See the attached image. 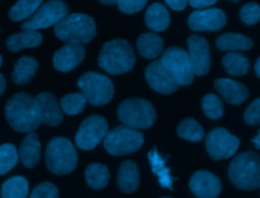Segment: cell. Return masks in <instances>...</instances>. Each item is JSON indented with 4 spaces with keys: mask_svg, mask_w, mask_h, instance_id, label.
Listing matches in <instances>:
<instances>
[{
    "mask_svg": "<svg viewBox=\"0 0 260 198\" xmlns=\"http://www.w3.org/2000/svg\"><path fill=\"white\" fill-rule=\"evenodd\" d=\"M4 112L10 127L18 132L30 133L42 123L39 106L27 92H17L9 97Z\"/></svg>",
    "mask_w": 260,
    "mask_h": 198,
    "instance_id": "6da1fadb",
    "label": "cell"
},
{
    "mask_svg": "<svg viewBox=\"0 0 260 198\" xmlns=\"http://www.w3.org/2000/svg\"><path fill=\"white\" fill-rule=\"evenodd\" d=\"M134 63L133 48L128 41L123 39H115L105 43L98 58L99 66L114 75L130 71Z\"/></svg>",
    "mask_w": 260,
    "mask_h": 198,
    "instance_id": "7a4b0ae2",
    "label": "cell"
},
{
    "mask_svg": "<svg viewBox=\"0 0 260 198\" xmlns=\"http://www.w3.org/2000/svg\"><path fill=\"white\" fill-rule=\"evenodd\" d=\"M55 35L66 44L85 45L96 34L95 22L92 17L84 13H72L64 16L54 26Z\"/></svg>",
    "mask_w": 260,
    "mask_h": 198,
    "instance_id": "3957f363",
    "label": "cell"
},
{
    "mask_svg": "<svg viewBox=\"0 0 260 198\" xmlns=\"http://www.w3.org/2000/svg\"><path fill=\"white\" fill-rule=\"evenodd\" d=\"M229 179L238 188L254 190L260 186V158L254 151L238 154L229 166Z\"/></svg>",
    "mask_w": 260,
    "mask_h": 198,
    "instance_id": "277c9868",
    "label": "cell"
},
{
    "mask_svg": "<svg viewBox=\"0 0 260 198\" xmlns=\"http://www.w3.org/2000/svg\"><path fill=\"white\" fill-rule=\"evenodd\" d=\"M117 116L124 126L138 130L150 128L155 122L156 112L149 101L131 97L118 106Z\"/></svg>",
    "mask_w": 260,
    "mask_h": 198,
    "instance_id": "5b68a950",
    "label": "cell"
},
{
    "mask_svg": "<svg viewBox=\"0 0 260 198\" xmlns=\"http://www.w3.org/2000/svg\"><path fill=\"white\" fill-rule=\"evenodd\" d=\"M77 152L71 141L63 136L53 137L46 148V166L56 175H67L77 166Z\"/></svg>",
    "mask_w": 260,
    "mask_h": 198,
    "instance_id": "8992f818",
    "label": "cell"
},
{
    "mask_svg": "<svg viewBox=\"0 0 260 198\" xmlns=\"http://www.w3.org/2000/svg\"><path fill=\"white\" fill-rule=\"evenodd\" d=\"M77 85L85 95L86 101L95 107L110 103L114 95V84L112 80L98 72H84L78 78Z\"/></svg>",
    "mask_w": 260,
    "mask_h": 198,
    "instance_id": "52a82bcc",
    "label": "cell"
},
{
    "mask_svg": "<svg viewBox=\"0 0 260 198\" xmlns=\"http://www.w3.org/2000/svg\"><path fill=\"white\" fill-rule=\"evenodd\" d=\"M144 138L140 131L119 125L108 131L104 138L106 150L113 155H125L137 151L143 144Z\"/></svg>",
    "mask_w": 260,
    "mask_h": 198,
    "instance_id": "ba28073f",
    "label": "cell"
},
{
    "mask_svg": "<svg viewBox=\"0 0 260 198\" xmlns=\"http://www.w3.org/2000/svg\"><path fill=\"white\" fill-rule=\"evenodd\" d=\"M159 61L179 85L192 83L194 74L188 53L184 49L176 46L170 47L162 53Z\"/></svg>",
    "mask_w": 260,
    "mask_h": 198,
    "instance_id": "9c48e42d",
    "label": "cell"
},
{
    "mask_svg": "<svg viewBox=\"0 0 260 198\" xmlns=\"http://www.w3.org/2000/svg\"><path fill=\"white\" fill-rule=\"evenodd\" d=\"M69 8L63 1H47L39 6L34 14L21 24L23 30H37L55 25L68 14Z\"/></svg>",
    "mask_w": 260,
    "mask_h": 198,
    "instance_id": "30bf717a",
    "label": "cell"
},
{
    "mask_svg": "<svg viewBox=\"0 0 260 198\" xmlns=\"http://www.w3.org/2000/svg\"><path fill=\"white\" fill-rule=\"evenodd\" d=\"M239 145L240 139L222 127L213 128L205 136L206 150L214 160L233 156L238 150Z\"/></svg>",
    "mask_w": 260,
    "mask_h": 198,
    "instance_id": "8fae6325",
    "label": "cell"
},
{
    "mask_svg": "<svg viewBox=\"0 0 260 198\" xmlns=\"http://www.w3.org/2000/svg\"><path fill=\"white\" fill-rule=\"evenodd\" d=\"M108 122L99 115L87 117L80 124L76 134L75 143L83 150H90L94 148L108 133Z\"/></svg>",
    "mask_w": 260,
    "mask_h": 198,
    "instance_id": "7c38bea8",
    "label": "cell"
},
{
    "mask_svg": "<svg viewBox=\"0 0 260 198\" xmlns=\"http://www.w3.org/2000/svg\"><path fill=\"white\" fill-rule=\"evenodd\" d=\"M188 56L193 74L205 75L210 68L209 44L203 37L199 35H191L187 39Z\"/></svg>",
    "mask_w": 260,
    "mask_h": 198,
    "instance_id": "4fadbf2b",
    "label": "cell"
},
{
    "mask_svg": "<svg viewBox=\"0 0 260 198\" xmlns=\"http://www.w3.org/2000/svg\"><path fill=\"white\" fill-rule=\"evenodd\" d=\"M187 22L192 30L216 31L225 25L226 16L221 9L212 7L191 12Z\"/></svg>",
    "mask_w": 260,
    "mask_h": 198,
    "instance_id": "5bb4252c",
    "label": "cell"
},
{
    "mask_svg": "<svg viewBox=\"0 0 260 198\" xmlns=\"http://www.w3.org/2000/svg\"><path fill=\"white\" fill-rule=\"evenodd\" d=\"M144 75L149 86L162 94L172 93L180 86L159 60L149 63L144 70Z\"/></svg>",
    "mask_w": 260,
    "mask_h": 198,
    "instance_id": "9a60e30c",
    "label": "cell"
},
{
    "mask_svg": "<svg viewBox=\"0 0 260 198\" xmlns=\"http://www.w3.org/2000/svg\"><path fill=\"white\" fill-rule=\"evenodd\" d=\"M189 188L198 198H216L220 193L221 183L214 174L206 170H199L191 176Z\"/></svg>",
    "mask_w": 260,
    "mask_h": 198,
    "instance_id": "2e32d148",
    "label": "cell"
},
{
    "mask_svg": "<svg viewBox=\"0 0 260 198\" xmlns=\"http://www.w3.org/2000/svg\"><path fill=\"white\" fill-rule=\"evenodd\" d=\"M85 56L83 46L65 44L53 55V65L61 72H69L77 67Z\"/></svg>",
    "mask_w": 260,
    "mask_h": 198,
    "instance_id": "e0dca14e",
    "label": "cell"
},
{
    "mask_svg": "<svg viewBox=\"0 0 260 198\" xmlns=\"http://www.w3.org/2000/svg\"><path fill=\"white\" fill-rule=\"evenodd\" d=\"M41 113L42 122L49 126H57L63 121V112L56 96L52 92L44 91L35 97Z\"/></svg>",
    "mask_w": 260,
    "mask_h": 198,
    "instance_id": "ac0fdd59",
    "label": "cell"
},
{
    "mask_svg": "<svg viewBox=\"0 0 260 198\" xmlns=\"http://www.w3.org/2000/svg\"><path fill=\"white\" fill-rule=\"evenodd\" d=\"M214 87L219 95L232 105H241L249 96L248 88L234 79L217 78L214 80Z\"/></svg>",
    "mask_w": 260,
    "mask_h": 198,
    "instance_id": "d6986e66",
    "label": "cell"
},
{
    "mask_svg": "<svg viewBox=\"0 0 260 198\" xmlns=\"http://www.w3.org/2000/svg\"><path fill=\"white\" fill-rule=\"evenodd\" d=\"M140 182L138 166L135 161L124 160L119 168L117 176V186L123 193H133L137 190Z\"/></svg>",
    "mask_w": 260,
    "mask_h": 198,
    "instance_id": "ffe728a7",
    "label": "cell"
},
{
    "mask_svg": "<svg viewBox=\"0 0 260 198\" xmlns=\"http://www.w3.org/2000/svg\"><path fill=\"white\" fill-rule=\"evenodd\" d=\"M18 154L22 164L27 169L35 168L39 163L41 158V143L37 133L30 132L22 139Z\"/></svg>",
    "mask_w": 260,
    "mask_h": 198,
    "instance_id": "44dd1931",
    "label": "cell"
},
{
    "mask_svg": "<svg viewBox=\"0 0 260 198\" xmlns=\"http://www.w3.org/2000/svg\"><path fill=\"white\" fill-rule=\"evenodd\" d=\"M43 36L38 30H23L13 34L6 40V47L12 52H18L26 48H36L41 45Z\"/></svg>",
    "mask_w": 260,
    "mask_h": 198,
    "instance_id": "7402d4cb",
    "label": "cell"
},
{
    "mask_svg": "<svg viewBox=\"0 0 260 198\" xmlns=\"http://www.w3.org/2000/svg\"><path fill=\"white\" fill-rule=\"evenodd\" d=\"M39 68L38 61L30 56L20 57L14 64L12 71V80L14 83L23 85L28 83L35 76Z\"/></svg>",
    "mask_w": 260,
    "mask_h": 198,
    "instance_id": "603a6c76",
    "label": "cell"
},
{
    "mask_svg": "<svg viewBox=\"0 0 260 198\" xmlns=\"http://www.w3.org/2000/svg\"><path fill=\"white\" fill-rule=\"evenodd\" d=\"M139 54L147 59H152L159 56L164 49L162 39L154 32L141 34L136 42Z\"/></svg>",
    "mask_w": 260,
    "mask_h": 198,
    "instance_id": "cb8c5ba5",
    "label": "cell"
},
{
    "mask_svg": "<svg viewBox=\"0 0 260 198\" xmlns=\"http://www.w3.org/2000/svg\"><path fill=\"white\" fill-rule=\"evenodd\" d=\"M145 23L151 30H165L170 24V14L166 6L159 2L151 4L145 12Z\"/></svg>",
    "mask_w": 260,
    "mask_h": 198,
    "instance_id": "d4e9b609",
    "label": "cell"
},
{
    "mask_svg": "<svg viewBox=\"0 0 260 198\" xmlns=\"http://www.w3.org/2000/svg\"><path fill=\"white\" fill-rule=\"evenodd\" d=\"M216 47L221 51H247L253 47V41L241 34L225 32L217 37Z\"/></svg>",
    "mask_w": 260,
    "mask_h": 198,
    "instance_id": "484cf974",
    "label": "cell"
},
{
    "mask_svg": "<svg viewBox=\"0 0 260 198\" xmlns=\"http://www.w3.org/2000/svg\"><path fill=\"white\" fill-rule=\"evenodd\" d=\"M84 177L87 185L90 188L94 190H101L108 185L110 180V172L105 164L100 162H92L86 167Z\"/></svg>",
    "mask_w": 260,
    "mask_h": 198,
    "instance_id": "4316f807",
    "label": "cell"
},
{
    "mask_svg": "<svg viewBox=\"0 0 260 198\" xmlns=\"http://www.w3.org/2000/svg\"><path fill=\"white\" fill-rule=\"evenodd\" d=\"M222 66L232 76H243L250 68V61L247 56L238 52H231L223 55Z\"/></svg>",
    "mask_w": 260,
    "mask_h": 198,
    "instance_id": "83f0119b",
    "label": "cell"
},
{
    "mask_svg": "<svg viewBox=\"0 0 260 198\" xmlns=\"http://www.w3.org/2000/svg\"><path fill=\"white\" fill-rule=\"evenodd\" d=\"M28 194V182L23 176H13L1 186L2 198H25Z\"/></svg>",
    "mask_w": 260,
    "mask_h": 198,
    "instance_id": "f1b7e54d",
    "label": "cell"
},
{
    "mask_svg": "<svg viewBox=\"0 0 260 198\" xmlns=\"http://www.w3.org/2000/svg\"><path fill=\"white\" fill-rule=\"evenodd\" d=\"M179 137L191 142H199L204 137L203 127L193 118H185L177 127Z\"/></svg>",
    "mask_w": 260,
    "mask_h": 198,
    "instance_id": "f546056e",
    "label": "cell"
},
{
    "mask_svg": "<svg viewBox=\"0 0 260 198\" xmlns=\"http://www.w3.org/2000/svg\"><path fill=\"white\" fill-rule=\"evenodd\" d=\"M148 159L151 164L152 172L154 174H156L158 177V182H159L160 186L173 190L172 180H176V179H173L170 176V169L165 167V160L157 153L155 147L151 151H149Z\"/></svg>",
    "mask_w": 260,
    "mask_h": 198,
    "instance_id": "4dcf8cb0",
    "label": "cell"
},
{
    "mask_svg": "<svg viewBox=\"0 0 260 198\" xmlns=\"http://www.w3.org/2000/svg\"><path fill=\"white\" fill-rule=\"evenodd\" d=\"M42 4L41 0H20L10 7L8 15L13 21H20L30 17Z\"/></svg>",
    "mask_w": 260,
    "mask_h": 198,
    "instance_id": "1f68e13d",
    "label": "cell"
},
{
    "mask_svg": "<svg viewBox=\"0 0 260 198\" xmlns=\"http://www.w3.org/2000/svg\"><path fill=\"white\" fill-rule=\"evenodd\" d=\"M86 103V97L82 92H73L63 95L59 105L62 112L68 115H77L82 112Z\"/></svg>",
    "mask_w": 260,
    "mask_h": 198,
    "instance_id": "d6a6232c",
    "label": "cell"
},
{
    "mask_svg": "<svg viewBox=\"0 0 260 198\" xmlns=\"http://www.w3.org/2000/svg\"><path fill=\"white\" fill-rule=\"evenodd\" d=\"M201 107L206 117L217 120L223 115V105L221 100L214 93H207L201 100Z\"/></svg>",
    "mask_w": 260,
    "mask_h": 198,
    "instance_id": "836d02e7",
    "label": "cell"
},
{
    "mask_svg": "<svg viewBox=\"0 0 260 198\" xmlns=\"http://www.w3.org/2000/svg\"><path fill=\"white\" fill-rule=\"evenodd\" d=\"M18 160V152L12 143L0 145V175L8 173Z\"/></svg>",
    "mask_w": 260,
    "mask_h": 198,
    "instance_id": "e575fe53",
    "label": "cell"
},
{
    "mask_svg": "<svg viewBox=\"0 0 260 198\" xmlns=\"http://www.w3.org/2000/svg\"><path fill=\"white\" fill-rule=\"evenodd\" d=\"M241 20L249 25L255 24L260 19V6L256 2H249L244 4L239 12Z\"/></svg>",
    "mask_w": 260,
    "mask_h": 198,
    "instance_id": "d590c367",
    "label": "cell"
},
{
    "mask_svg": "<svg viewBox=\"0 0 260 198\" xmlns=\"http://www.w3.org/2000/svg\"><path fill=\"white\" fill-rule=\"evenodd\" d=\"M29 198H59V190L53 183L43 182L32 189Z\"/></svg>",
    "mask_w": 260,
    "mask_h": 198,
    "instance_id": "8d00e7d4",
    "label": "cell"
},
{
    "mask_svg": "<svg viewBox=\"0 0 260 198\" xmlns=\"http://www.w3.org/2000/svg\"><path fill=\"white\" fill-rule=\"evenodd\" d=\"M260 98L257 97L252 102L244 113V121L248 125L257 126L260 124Z\"/></svg>",
    "mask_w": 260,
    "mask_h": 198,
    "instance_id": "74e56055",
    "label": "cell"
},
{
    "mask_svg": "<svg viewBox=\"0 0 260 198\" xmlns=\"http://www.w3.org/2000/svg\"><path fill=\"white\" fill-rule=\"evenodd\" d=\"M119 9L126 14L136 13L144 8L146 5L145 0H120L117 1Z\"/></svg>",
    "mask_w": 260,
    "mask_h": 198,
    "instance_id": "f35d334b",
    "label": "cell"
},
{
    "mask_svg": "<svg viewBox=\"0 0 260 198\" xmlns=\"http://www.w3.org/2000/svg\"><path fill=\"white\" fill-rule=\"evenodd\" d=\"M190 5L194 8H197L198 10H203L206 7H209L216 3L215 0H191L189 1Z\"/></svg>",
    "mask_w": 260,
    "mask_h": 198,
    "instance_id": "ab89813d",
    "label": "cell"
},
{
    "mask_svg": "<svg viewBox=\"0 0 260 198\" xmlns=\"http://www.w3.org/2000/svg\"><path fill=\"white\" fill-rule=\"evenodd\" d=\"M166 3L173 10H176V11L183 10L186 7V5H187V1L186 0H166Z\"/></svg>",
    "mask_w": 260,
    "mask_h": 198,
    "instance_id": "60d3db41",
    "label": "cell"
},
{
    "mask_svg": "<svg viewBox=\"0 0 260 198\" xmlns=\"http://www.w3.org/2000/svg\"><path fill=\"white\" fill-rule=\"evenodd\" d=\"M5 87H6V81L4 76L0 73V95H2V93L5 91Z\"/></svg>",
    "mask_w": 260,
    "mask_h": 198,
    "instance_id": "b9f144b4",
    "label": "cell"
},
{
    "mask_svg": "<svg viewBox=\"0 0 260 198\" xmlns=\"http://www.w3.org/2000/svg\"><path fill=\"white\" fill-rule=\"evenodd\" d=\"M251 141L255 144V147L256 149H259L260 148V131H258L257 135L251 139Z\"/></svg>",
    "mask_w": 260,
    "mask_h": 198,
    "instance_id": "7bdbcfd3",
    "label": "cell"
},
{
    "mask_svg": "<svg viewBox=\"0 0 260 198\" xmlns=\"http://www.w3.org/2000/svg\"><path fill=\"white\" fill-rule=\"evenodd\" d=\"M259 66H260V58H257L255 65H254V70H255V74L258 78L260 77V67Z\"/></svg>",
    "mask_w": 260,
    "mask_h": 198,
    "instance_id": "ee69618b",
    "label": "cell"
},
{
    "mask_svg": "<svg viewBox=\"0 0 260 198\" xmlns=\"http://www.w3.org/2000/svg\"><path fill=\"white\" fill-rule=\"evenodd\" d=\"M102 4H105V5H114V4H117V1L116 0H101L100 1Z\"/></svg>",
    "mask_w": 260,
    "mask_h": 198,
    "instance_id": "f6af8a7d",
    "label": "cell"
},
{
    "mask_svg": "<svg viewBox=\"0 0 260 198\" xmlns=\"http://www.w3.org/2000/svg\"><path fill=\"white\" fill-rule=\"evenodd\" d=\"M1 65H2V57L0 55V67H1Z\"/></svg>",
    "mask_w": 260,
    "mask_h": 198,
    "instance_id": "bcb514c9",
    "label": "cell"
},
{
    "mask_svg": "<svg viewBox=\"0 0 260 198\" xmlns=\"http://www.w3.org/2000/svg\"><path fill=\"white\" fill-rule=\"evenodd\" d=\"M160 198H171V197H160Z\"/></svg>",
    "mask_w": 260,
    "mask_h": 198,
    "instance_id": "7dc6e473",
    "label": "cell"
}]
</instances>
